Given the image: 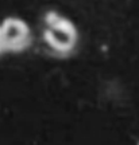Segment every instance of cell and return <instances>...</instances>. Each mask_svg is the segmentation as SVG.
I'll return each mask as SVG.
<instances>
[{"mask_svg": "<svg viewBox=\"0 0 139 145\" xmlns=\"http://www.w3.org/2000/svg\"><path fill=\"white\" fill-rule=\"evenodd\" d=\"M43 38L47 46L58 55H69L77 44L76 27L56 12H49L45 16Z\"/></svg>", "mask_w": 139, "mask_h": 145, "instance_id": "6da1fadb", "label": "cell"}, {"mask_svg": "<svg viewBox=\"0 0 139 145\" xmlns=\"http://www.w3.org/2000/svg\"><path fill=\"white\" fill-rule=\"evenodd\" d=\"M0 34L5 51H22L31 43L30 28L19 18H7L0 26Z\"/></svg>", "mask_w": 139, "mask_h": 145, "instance_id": "7a4b0ae2", "label": "cell"}, {"mask_svg": "<svg viewBox=\"0 0 139 145\" xmlns=\"http://www.w3.org/2000/svg\"><path fill=\"white\" fill-rule=\"evenodd\" d=\"M3 51H5V50H4V44H3V39H1V34H0V54Z\"/></svg>", "mask_w": 139, "mask_h": 145, "instance_id": "3957f363", "label": "cell"}]
</instances>
